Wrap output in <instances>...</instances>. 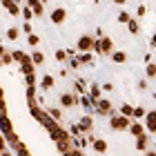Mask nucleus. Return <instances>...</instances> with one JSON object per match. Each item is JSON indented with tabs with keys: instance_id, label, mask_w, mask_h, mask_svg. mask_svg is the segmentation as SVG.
<instances>
[{
	"instance_id": "nucleus-20",
	"label": "nucleus",
	"mask_w": 156,
	"mask_h": 156,
	"mask_svg": "<svg viewBox=\"0 0 156 156\" xmlns=\"http://www.w3.org/2000/svg\"><path fill=\"white\" fill-rule=\"evenodd\" d=\"M120 114H123V116H127V118H134V107H132L129 103H125L123 107H120Z\"/></svg>"
},
{
	"instance_id": "nucleus-2",
	"label": "nucleus",
	"mask_w": 156,
	"mask_h": 156,
	"mask_svg": "<svg viewBox=\"0 0 156 156\" xmlns=\"http://www.w3.org/2000/svg\"><path fill=\"white\" fill-rule=\"evenodd\" d=\"M129 125H132V120L127 116H123V114L109 116V127H112V129H116V132H127V129H129Z\"/></svg>"
},
{
	"instance_id": "nucleus-8",
	"label": "nucleus",
	"mask_w": 156,
	"mask_h": 156,
	"mask_svg": "<svg viewBox=\"0 0 156 156\" xmlns=\"http://www.w3.org/2000/svg\"><path fill=\"white\" fill-rule=\"evenodd\" d=\"M145 129L150 134H156V109L147 112V116H145Z\"/></svg>"
},
{
	"instance_id": "nucleus-11",
	"label": "nucleus",
	"mask_w": 156,
	"mask_h": 156,
	"mask_svg": "<svg viewBox=\"0 0 156 156\" xmlns=\"http://www.w3.org/2000/svg\"><path fill=\"white\" fill-rule=\"evenodd\" d=\"M20 72H23L25 76H29L36 72V65H34V60H31V56H25V60H23V65H20Z\"/></svg>"
},
{
	"instance_id": "nucleus-19",
	"label": "nucleus",
	"mask_w": 156,
	"mask_h": 156,
	"mask_svg": "<svg viewBox=\"0 0 156 156\" xmlns=\"http://www.w3.org/2000/svg\"><path fill=\"white\" fill-rule=\"evenodd\" d=\"M127 27H129V34H132V36H138V31H140V25L136 23V20H129V23H127Z\"/></svg>"
},
{
	"instance_id": "nucleus-26",
	"label": "nucleus",
	"mask_w": 156,
	"mask_h": 156,
	"mask_svg": "<svg viewBox=\"0 0 156 156\" xmlns=\"http://www.w3.org/2000/svg\"><path fill=\"white\" fill-rule=\"evenodd\" d=\"M129 20H132V16H129L127 11H118V23H120V25H127Z\"/></svg>"
},
{
	"instance_id": "nucleus-14",
	"label": "nucleus",
	"mask_w": 156,
	"mask_h": 156,
	"mask_svg": "<svg viewBox=\"0 0 156 156\" xmlns=\"http://www.w3.org/2000/svg\"><path fill=\"white\" fill-rule=\"evenodd\" d=\"M127 132H129L132 136L136 138V136H140V134H145V125H143V123H132V125H129V129H127Z\"/></svg>"
},
{
	"instance_id": "nucleus-18",
	"label": "nucleus",
	"mask_w": 156,
	"mask_h": 156,
	"mask_svg": "<svg viewBox=\"0 0 156 156\" xmlns=\"http://www.w3.org/2000/svg\"><path fill=\"white\" fill-rule=\"evenodd\" d=\"M34 16H36V13H34V9H31L29 5H25V7H23V18H25V23H29Z\"/></svg>"
},
{
	"instance_id": "nucleus-6",
	"label": "nucleus",
	"mask_w": 156,
	"mask_h": 156,
	"mask_svg": "<svg viewBox=\"0 0 156 156\" xmlns=\"http://www.w3.org/2000/svg\"><path fill=\"white\" fill-rule=\"evenodd\" d=\"M78 101H80V98H78L76 94H60V105L65 109H72L74 105H78Z\"/></svg>"
},
{
	"instance_id": "nucleus-28",
	"label": "nucleus",
	"mask_w": 156,
	"mask_h": 156,
	"mask_svg": "<svg viewBox=\"0 0 156 156\" xmlns=\"http://www.w3.org/2000/svg\"><path fill=\"white\" fill-rule=\"evenodd\" d=\"M145 74L150 76V78H154V76H156V65H154V62H147V67H145Z\"/></svg>"
},
{
	"instance_id": "nucleus-29",
	"label": "nucleus",
	"mask_w": 156,
	"mask_h": 156,
	"mask_svg": "<svg viewBox=\"0 0 156 156\" xmlns=\"http://www.w3.org/2000/svg\"><path fill=\"white\" fill-rule=\"evenodd\" d=\"M69 134H72V136H80V134H83L80 125H72V127H69Z\"/></svg>"
},
{
	"instance_id": "nucleus-25",
	"label": "nucleus",
	"mask_w": 156,
	"mask_h": 156,
	"mask_svg": "<svg viewBox=\"0 0 156 156\" xmlns=\"http://www.w3.org/2000/svg\"><path fill=\"white\" fill-rule=\"evenodd\" d=\"M13 150H16V156H31L29 152H27V147H25L23 143H18L16 147H13Z\"/></svg>"
},
{
	"instance_id": "nucleus-24",
	"label": "nucleus",
	"mask_w": 156,
	"mask_h": 156,
	"mask_svg": "<svg viewBox=\"0 0 156 156\" xmlns=\"http://www.w3.org/2000/svg\"><path fill=\"white\" fill-rule=\"evenodd\" d=\"M47 112H49V116H51L54 120H60V118H62V112H60L58 107H49Z\"/></svg>"
},
{
	"instance_id": "nucleus-39",
	"label": "nucleus",
	"mask_w": 156,
	"mask_h": 156,
	"mask_svg": "<svg viewBox=\"0 0 156 156\" xmlns=\"http://www.w3.org/2000/svg\"><path fill=\"white\" fill-rule=\"evenodd\" d=\"M114 2H116V5H125V2H127V0H114Z\"/></svg>"
},
{
	"instance_id": "nucleus-10",
	"label": "nucleus",
	"mask_w": 156,
	"mask_h": 156,
	"mask_svg": "<svg viewBox=\"0 0 156 156\" xmlns=\"http://www.w3.org/2000/svg\"><path fill=\"white\" fill-rule=\"evenodd\" d=\"M78 125H80V129H83V134H85V136H89V134H91V129H94V118H91V116H83Z\"/></svg>"
},
{
	"instance_id": "nucleus-38",
	"label": "nucleus",
	"mask_w": 156,
	"mask_h": 156,
	"mask_svg": "<svg viewBox=\"0 0 156 156\" xmlns=\"http://www.w3.org/2000/svg\"><path fill=\"white\" fill-rule=\"evenodd\" d=\"M150 45H152V49H156V34L152 36V40H150Z\"/></svg>"
},
{
	"instance_id": "nucleus-16",
	"label": "nucleus",
	"mask_w": 156,
	"mask_h": 156,
	"mask_svg": "<svg viewBox=\"0 0 156 156\" xmlns=\"http://www.w3.org/2000/svg\"><path fill=\"white\" fill-rule=\"evenodd\" d=\"M78 60H80V65H94V56H91L89 51H85L78 56Z\"/></svg>"
},
{
	"instance_id": "nucleus-33",
	"label": "nucleus",
	"mask_w": 156,
	"mask_h": 156,
	"mask_svg": "<svg viewBox=\"0 0 156 156\" xmlns=\"http://www.w3.org/2000/svg\"><path fill=\"white\" fill-rule=\"evenodd\" d=\"M23 31L27 34V36H31V34H34V29H31V25H29V23H23Z\"/></svg>"
},
{
	"instance_id": "nucleus-13",
	"label": "nucleus",
	"mask_w": 156,
	"mask_h": 156,
	"mask_svg": "<svg viewBox=\"0 0 156 156\" xmlns=\"http://www.w3.org/2000/svg\"><path fill=\"white\" fill-rule=\"evenodd\" d=\"M54 85H56V78H54L51 74H45V76H42V80H40V87L45 89V91H49V89L54 87Z\"/></svg>"
},
{
	"instance_id": "nucleus-1",
	"label": "nucleus",
	"mask_w": 156,
	"mask_h": 156,
	"mask_svg": "<svg viewBox=\"0 0 156 156\" xmlns=\"http://www.w3.org/2000/svg\"><path fill=\"white\" fill-rule=\"evenodd\" d=\"M94 51H96V54L112 56V54L116 51V49H114V40H112V38H107V36H103V38H96V42H94Z\"/></svg>"
},
{
	"instance_id": "nucleus-3",
	"label": "nucleus",
	"mask_w": 156,
	"mask_h": 156,
	"mask_svg": "<svg viewBox=\"0 0 156 156\" xmlns=\"http://www.w3.org/2000/svg\"><path fill=\"white\" fill-rule=\"evenodd\" d=\"M94 42H96V38L91 36V34H83V36L78 38V42H76V49H78L80 54L91 51V49H94Z\"/></svg>"
},
{
	"instance_id": "nucleus-41",
	"label": "nucleus",
	"mask_w": 156,
	"mask_h": 156,
	"mask_svg": "<svg viewBox=\"0 0 156 156\" xmlns=\"http://www.w3.org/2000/svg\"><path fill=\"white\" fill-rule=\"evenodd\" d=\"M145 156H156V152H145Z\"/></svg>"
},
{
	"instance_id": "nucleus-22",
	"label": "nucleus",
	"mask_w": 156,
	"mask_h": 156,
	"mask_svg": "<svg viewBox=\"0 0 156 156\" xmlns=\"http://www.w3.org/2000/svg\"><path fill=\"white\" fill-rule=\"evenodd\" d=\"M0 62H2V65H11V62H13V54L11 51H5L2 56H0Z\"/></svg>"
},
{
	"instance_id": "nucleus-36",
	"label": "nucleus",
	"mask_w": 156,
	"mask_h": 156,
	"mask_svg": "<svg viewBox=\"0 0 156 156\" xmlns=\"http://www.w3.org/2000/svg\"><path fill=\"white\" fill-rule=\"evenodd\" d=\"M136 13H138V16H140V18H145V13H147V9H145V7H143V5H140Z\"/></svg>"
},
{
	"instance_id": "nucleus-37",
	"label": "nucleus",
	"mask_w": 156,
	"mask_h": 156,
	"mask_svg": "<svg viewBox=\"0 0 156 156\" xmlns=\"http://www.w3.org/2000/svg\"><path fill=\"white\" fill-rule=\"evenodd\" d=\"M138 89H147V80L143 78V80H138Z\"/></svg>"
},
{
	"instance_id": "nucleus-27",
	"label": "nucleus",
	"mask_w": 156,
	"mask_h": 156,
	"mask_svg": "<svg viewBox=\"0 0 156 156\" xmlns=\"http://www.w3.org/2000/svg\"><path fill=\"white\" fill-rule=\"evenodd\" d=\"M27 42H29V47H38L40 45V38L36 34H31V36H27Z\"/></svg>"
},
{
	"instance_id": "nucleus-30",
	"label": "nucleus",
	"mask_w": 156,
	"mask_h": 156,
	"mask_svg": "<svg viewBox=\"0 0 156 156\" xmlns=\"http://www.w3.org/2000/svg\"><path fill=\"white\" fill-rule=\"evenodd\" d=\"M143 116H147L143 107H134V118H143Z\"/></svg>"
},
{
	"instance_id": "nucleus-23",
	"label": "nucleus",
	"mask_w": 156,
	"mask_h": 156,
	"mask_svg": "<svg viewBox=\"0 0 156 156\" xmlns=\"http://www.w3.org/2000/svg\"><path fill=\"white\" fill-rule=\"evenodd\" d=\"M31 60H34V65H42V62H45V56H42V51H34Z\"/></svg>"
},
{
	"instance_id": "nucleus-4",
	"label": "nucleus",
	"mask_w": 156,
	"mask_h": 156,
	"mask_svg": "<svg viewBox=\"0 0 156 156\" xmlns=\"http://www.w3.org/2000/svg\"><path fill=\"white\" fill-rule=\"evenodd\" d=\"M96 114H98V116H112V114H114V107H112V103L105 101V98L96 101Z\"/></svg>"
},
{
	"instance_id": "nucleus-35",
	"label": "nucleus",
	"mask_w": 156,
	"mask_h": 156,
	"mask_svg": "<svg viewBox=\"0 0 156 156\" xmlns=\"http://www.w3.org/2000/svg\"><path fill=\"white\" fill-rule=\"evenodd\" d=\"M7 114V105H5V98H0V116Z\"/></svg>"
},
{
	"instance_id": "nucleus-15",
	"label": "nucleus",
	"mask_w": 156,
	"mask_h": 156,
	"mask_svg": "<svg viewBox=\"0 0 156 156\" xmlns=\"http://www.w3.org/2000/svg\"><path fill=\"white\" fill-rule=\"evenodd\" d=\"M112 60H114L116 65H123V62H127V54L125 51H114L112 54Z\"/></svg>"
},
{
	"instance_id": "nucleus-17",
	"label": "nucleus",
	"mask_w": 156,
	"mask_h": 156,
	"mask_svg": "<svg viewBox=\"0 0 156 156\" xmlns=\"http://www.w3.org/2000/svg\"><path fill=\"white\" fill-rule=\"evenodd\" d=\"M87 94H89L91 98H94V101H101V87H98L96 83H91V87H89Z\"/></svg>"
},
{
	"instance_id": "nucleus-32",
	"label": "nucleus",
	"mask_w": 156,
	"mask_h": 156,
	"mask_svg": "<svg viewBox=\"0 0 156 156\" xmlns=\"http://www.w3.org/2000/svg\"><path fill=\"white\" fill-rule=\"evenodd\" d=\"M65 58H67V54L62 51V49H56V60H60V62H62Z\"/></svg>"
},
{
	"instance_id": "nucleus-12",
	"label": "nucleus",
	"mask_w": 156,
	"mask_h": 156,
	"mask_svg": "<svg viewBox=\"0 0 156 156\" xmlns=\"http://www.w3.org/2000/svg\"><path fill=\"white\" fill-rule=\"evenodd\" d=\"M136 150L138 152H145L147 150V145H150V136H147V134H140V136H136Z\"/></svg>"
},
{
	"instance_id": "nucleus-9",
	"label": "nucleus",
	"mask_w": 156,
	"mask_h": 156,
	"mask_svg": "<svg viewBox=\"0 0 156 156\" xmlns=\"http://www.w3.org/2000/svg\"><path fill=\"white\" fill-rule=\"evenodd\" d=\"M65 18H67V11L62 9V7H56V9L51 11V23L54 25H62V23H65Z\"/></svg>"
},
{
	"instance_id": "nucleus-31",
	"label": "nucleus",
	"mask_w": 156,
	"mask_h": 156,
	"mask_svg": "<svg viewBox=\"0 0 156 156\" xmlns=\"http://www.w3.org/2000/svg\"><path fill=\"white\" fill-rule=\"evenodd\" d=\"M27 87H36V76H34V74L27 76Z\"/></svg>"
},
{
	"instance_id": "nucleus-21",
	"label": "nucleus",
	"mask_w": 156,
	"mask_h": 156,
	"mask_svg": "<svg viewBox=\"0 0 156 156\" xmlns=\"http://www.w3.org/2000/svg\"><path fill=\"white\" fill-rule=\"evenodd\" d=\"M18 36H20L18 27H9V29H7V38H9V40H18Z\"/></svg>"
},
{
	"instance_id": "nucleus-34",
	"label": "nucleus",
	"mask_w": 156,
	"mask_h": 156,
	"mask_svg": "<svg viewBox=\"0 0 156 156\" xmlns=\"http://www.w3.org/2000/svg\"><path fill=\"white\" fill-rule=\"evenodd\" d=\"M69 67H72V69H80V60H78V58H72V60H69Z\"/></svg>"
},
{
	"instance_id": "nucleus-5",
	"label": "nucleus",
	"mask_w": 156,
	"mask_h": 156,
	"mask_svg": "<svg viewBox=\"0 0 156 156\" xmlns=\"http://www.w3.org/2000/svg\"><path fill=\"white\" fill-rule=\"evenodd\" d=\"M0 5H2L7 11H9V16H13V18L23 16V9H20V5L16 2V0H0Z\"/></svg>"
},
{
	"instance_id": "nucleus-40",
	"label": "nucleus",
	"mask_w": 156,
	"mask_h": 156,
	"mask_svg": "<svg viewBox=\"0 0 156 156\" xmlns=\"http://www.w3.org/2000/svg\"><path fill=\"white\" fill-rule=\"evenodd\" d=\"M2 156H13V154H11V152H7V150H5V152H2Z\"/></svg>"
},
{
	"instance_id": "nucleus-7",
	"label": "nucleus",
	"mask_w": 156,
	"mask_h": 156,
	"mask_svg": "<svg viewBox=\"0 0 156 156\" xmlns=\"http://www.w3.org/2000/svg\"><path fill=\"white\" fill-rule=\"evenodd\" d=\"M89 145H91V150H94L96 154H105L109 150V145H107V140H105V138H94Z\"/></svg>"
}]
</instances>
